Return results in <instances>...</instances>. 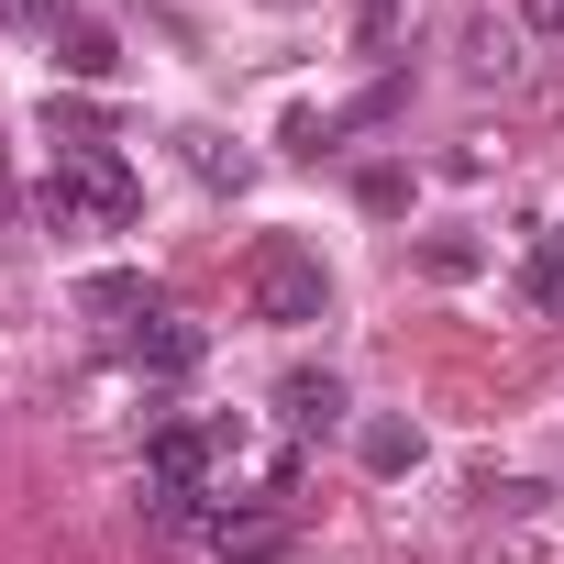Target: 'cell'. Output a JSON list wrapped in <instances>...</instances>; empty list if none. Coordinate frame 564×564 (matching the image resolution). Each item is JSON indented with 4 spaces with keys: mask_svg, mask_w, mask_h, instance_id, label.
I'll use <instances>...</instances> for the list:
<instances>
[{
    "mask_svg": "<svg viewBox=\"0 0 564 564\" xmlns=\"http://www.w3.org/2000/svg\"><path fill=\"white\" fill-rule=\"evenodd\" d=\"M34 210H45V232H122L133 210H144V177L111 155V144H56V166H45V188H34Z\"/></svg>",
    "mask_w": 564,
    "mask_h": 564,
    "instance_id": "1",
    "label": "cell"
},
{
    "mask_svg": "<svg viewBox=\"0 0 564 564\" xmlns=\"http://www.w3.org/2000/svg\"><path fill=\"white\" fill-rule=\"evenodd\" d=\"M243 300H254V322H276V333H311V322H333V265H322L300 232H265V243L243 254Z\"/></svg>",
    "mask_w": 564,
    "mask_h": 564,
    "instance_id": "2",
    "label": "cell"
},
{
    "mask_svg": "<svg viewBox=\"0 0 564 564\" xmlns=\"http://www.w3.org/2000/svg\"><path fill=\"white\" fill-rule=\"evenodd\" d=\"M232 454H243V421H232V410H210V421H166V432L144 443V476L199 498V487H210V465H232Z\"/></svg>",
    "mask_w": 564,
    "mask_h": 564,
    "instance_id": "3",
    "label": "cell"
},
{
    "mask_svg": "<svg viewBox=\"0 0 564 564\" xmlns=\"http://www.w3.org/2000/svg\"><path fill=\"white\" fill-rule=\"evenodd\" d=\"M199 531H210L221 564H289V553H300V520H289V509H210Z\"/></svg>",
    "mask_w": 564,
    "mask_h": 564,
    "instance_id": "4",
    "label": "cell"
},
{
    "mask_svg": "<svg viewBox=\"0 0 564 564\" xmlns=\"http://www.w3.org/2000/svg\"><path fill=\"white\" fill-rule=\"evenodd\" d=\"M276 421H289L300 443H333L344 432V377L333 366H289V377H276Z\"/></svg>",
    "mask_w": 564,
    "mask_h": 564,
    "instance_id": "5",
    "label": "cell"
},
{
    "mask_svg": "<svg viewBox=\"0 0 564 564\" xmlns=\"http://www.w3.org/2000/svg\"><path fill=\"white\" fill-rule=\"evenodd\" d=\"M388 111H399V78H377V89H366V100H344V111H300V122H289V144H300V155H322V144H344V133H366V122H388Z\"/></svg>",
    "mask_w": 564,
    "mask_h": 564,
    "instance_id": "6",
    "label": "cell"
},
{
    "mask_svg": "<svg viewBox=\"0 0 564 564\" xmlns=\"http://www.w3.org/2000/svg\"><path fill=\"white\" fill-rule=\"evenodd\" d=\"M199 355H210V333H199V322H166V311H155V322L133 333V366H144V377H188Z\"/></svg>",
    "mask_w": 564,
    "mask_h": 564,
    "instance_id": "7",
    "label": "cell"
},
{
    "mask_svg": "<svg viewBox=\"0 0 564 564\" xmlns=\"http://www.w3.org/2000/svg\"><path fill=\"white\" fill-rule=\"evenodd\" d=\"M56 67H67V78H89V89H100V78H122V45H111V34H100V23H89V12H78V23H67V45H56Z\"/></svg>",
    "mask_w": 564,
    "mask_h": 564,
    "instance_id": "8",
    "label": "cell"
},
{
    "mask_svg": "<svg viewBox=\"0 0 564 564\" xmlns=\"http://www.w3.org/2000/svg\"><path fill=\"white\" fill-rule=\"evenodd\" d=\"M520 300H531V311H564V221L531 243V265H520Z\"/></svg>",
    "mask_w": 564,
    "mask_h": 564,
    "instance_id": "9",
    "label": "cell"
},
{
    "mask_svg": "<svg viewBox=\"0 0 564 564\" xmlns=\"http://www.w3.org/2000/svg\"><path fill=\"white\" fill-rule=\"evenodd\" d=\"M177 144H188V166H199L210 188H243V177H254V155H243V144H221V133H177Z\"/></svg>",
    "mask_w": 564,
    "mask_h": 564,
    "instance_id": "10",
    "label": "cell"
},
{
    "mask_svg": "<svg viewBox=\"0 0 564 564\" xmlns=\"http://www.w3.org/2000/svg\"><path fill=\"white\" fill-rule=\"evenodd\" d=\"M78 311H100V322L144 311V322H155V289H144V276H89V289H78Z\"/></svg>",
    "mask_w": 564,
    "mask_h": 564,
    "instance_id": "11",
    "label": "cell"
},
{
    "mask_svg": "<svg viewBox=\"0 0 564 564\" xmlns=\"http://www.w3.org/2000/svg\"><path fill=\"white\" fill-rule=\"evenodd\" d=\"M366 465H377V476H410V465H421V432H410V421H366Z\"/></svg>",
    "mask_w": 564,
    "mask_h": 564,
    "instance_id": "12",
    "label": "cell"
},
{
    "mask_svg": "<svg viewBox=\"0 0 564 564\" xmlns=\"http://www.w3.org/2000/svg\"><path fill=\"white\" fill-rule=\"evenodd\" d=\"M476 67H487V78H520V45H509V34L487 23V34H476Z\"/></svg>",
    "mask_w": 564,
    "mask_h": 564,
    "instance_id": "13",
    "label": "cell"
},
{
    "mask_svg": "<svg viewBox=\"0 0 564 564\" xmlns=\"http://www.w3.org/2000/svg\"><path fill=\"white\" fill-rule=\"evenodd\" d=\"M520 23H531L542 45H564V0H520Z\"/></svg>",
    "mask_w": 564,
    "mask_h": 564,
    "instance_id": "14",
    "label": "cell"
},
{
    "mask_svg": "<svg viewBox=\"0 0 564 564\" xmlns=\"http://www.w3.org/2000/svg\"><path fill=\"white\" fill-rule=\"evenodd\" d=\"M23 12H34V23L56 34V23H78V0H23Z\"/></svg>",
    "mask_w": 564,
    "mask_h": 564,
    "instance_id": "15",
    "label": "cell"
}]
</instances>
